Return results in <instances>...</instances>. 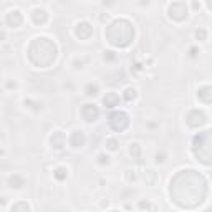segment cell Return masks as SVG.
Here are the masks:
<instances>
[{
    "label": "cell",
    "mask_w": 212,
    "mask_h": 212,
    "mask_svg": "<svg viewBox=\"0 0 212 212\" xmlns=\"http://www.w3.org/2000/svg\"><path fill=\"white\" fill-rule=\"evenodd\" d=\"M33 18H35V23H45L47 22V12L45 10H35Z\"/></svg>",
    "instance_id": "7a4b0ae2"
},
{
    "label": "cell",
    "mask_w": 212,
    "mask_h": 212,
    "mask_svg": "<svg viewBox=\"0 0 212 212\" xmlns=\"http://www.w3.org/2000/svg\"><path fill=\"white\" fill-rule=\"evenodd\" d=\"M196 35H197V38H204V37H206V31H204V30H197V33H196Z\"/></svg>",
    "instance_id": "52a82bcc"
},
{
    "label": "cell",
    "mask_w": 212,
    "mask_h": 212,
    "mask_svg": "<svg viewBox=\"0 0 212 212\" xmlns=\"http://www.w3.org/2000/svg\"><path fill=\"white\" fill-rule=\"evenodd\" d=\"M131 98H136V91L134 90H128L126 91V100H131Z\"/></svg>",
    "instance_id": "277c9868"
},
{
    "label": "cell",
    "mask_w": 212,
    "mask_h": 212,
    "mask_svg": "<svg viewBox=\"0 0 212 212\" xmlns=\"http://www.w3.org/2000/svg\"><path fill=\"white\" fill-rule=\"evenodd\" d=\"M96 91H98V88H96V86H90V88H88V93L86 94H93V96H94V94H96Z\"/></svg>",
    "instance_id": "8992f818"
},
{
    "label": "cell",
    "mask_w": 212,
    "mask_h": 212,
    "mask_svg": "<svg viewBox=\"0 0 212 212\" xmlns=\"http://www.w3.org/2000/svg\"><path fill=\"white\" fill-rule=\"evenodd\" d=\"M116 100H118V98H116V94H109V96H106L105 98V105H108L109 106V108H113V106H114V103H116Z\"/></svg>",
    "instance_id": "3957f363"
},
{
    "label": "cell",
    "mask_w": 212,
    "mask_h": 212,
    "mask_svg": "<svg viewBox=\"0 0 212 212\" xmlns=\"http://www.w3.org/2000/svg\"><path fill=\"white\" fill-rule=\"evenodd\" d=\"M90 33H91V27H90V23H86V22L80 23L78 28H76V35L81 37V38H88L90 37Z\"/></svg>",
    "instance_id": "6da1fadb"
},
{
    "label": "cell",
    "mask_w": 212,
    "mask_h": 212,
    "mask_svg": "<svg viewBox=\"0 0 212 212\" xmlns=\"http://www.w3.org/2000/svg\"><path fill=\"white\" fill-rule=\"evenodd\" d=\"M116 144H118V143H116L114 139H109V141H108V148H109V149H111V151H114V149H116V148H118Z\"/></svg>",
    "instance_id": "5b68a950"
}]
</instances>
